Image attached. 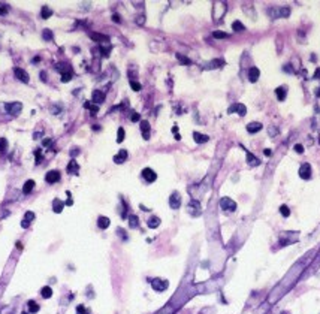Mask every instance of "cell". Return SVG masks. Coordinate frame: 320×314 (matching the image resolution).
Returning a JSON list of instances; mask_svg holds the SVG:
<instances>
[{"label": "cell", "instance_id": "obj_50", "mask_svg": "<svg viewBox=\"0 0 320 314\" xmlns=\"http://www.w3.org/2000/svg\"><path fill=\"white\" fill-rule=\"evenodd\" d=\"M118 235H121V236H123V239H127V236L124 235V231H123V229H118Z\"/></svg>", "mask_w": 320, "mask_h": 314}, {"label": "cell", "instance_id": "obj_56", "mask_svg": "<svg viewBox=\"0 0 320 314\" xmlns=\"http://www.w3.org/2000/svg\"><path fill=\"white\" fill-rule=\"evenodd\" d=\"M23 314H29V313H23Z\"/></svg>", "mask_w": 320, "mask_h": 314}, {"label": "cell", "instance_id": "obj_49", "mask_svg": "<svg viewBox=\"0 0 320 314\" xmlns=\"http://www.w3.org/2000/svg\"><path fill=\"white\" fill-rule=\"evenodd\" d=\"M314 78L320 79V68H319V69H316V72H314Z\"/></svg>", "mask_w": 320, "mask_h": 314}, {"label": "cell", "instance_id": "obj_42", "mask_svg": "<svg viewBox=\"0 0 320 314\" xmlns=\"http://www.w3.org/2000/svg\"><path fill=\"white\" fill-rule=\"evenodd\" d=\"M130 87H132L135 91H139V90L142 88V85H141L139 82H136V81H130Z\"/></svg>", "mask_w": 320, "mask_h": 314}, {"label": "cell", "instance_id": "obj_54", "mask_svg": "<svg viewBox=\"0 0 320 314\" xmlns=\"http://www.w3.org/2000/svg\"><path fill=\"white\" fill-rule=\"evenodd\" d=\"M80 153V150H73V151H70V154H73V156H76Z\"/></svg>", "mask_w": 320, "mask_h": 314}, {"label": "cell", "instance_id": "obj_3", "mask_svg": "<svg viewBox=\"0 0 320 314\" xmlns=\"http://www.w3.org/2000/svg\"><path fill=\"white\" fill-rule=\"evenodd\" d=\"M5 109L11 114V115H18L23 109V105L20 102H12V103H5Z\"/></svg>", "mask_w": 320, "mask_h": 314}, {"label": "cell", "instance_id": "obj_6", "mask_svg": "<svg viewBox=\"0 0 320 314\" xmlns=\"http://www.w3.org/2000/svg\"><path fill=\"white\" fill-rule=\"evenodd\" d=\"M169 205H171L172 209H178L180 205H181V196L178 192H174L171 196H169Z\"/></svg>", "mask_w": 320, "mask_h": 314}, {"label": "cell", "instance_id": "obj_1", "mask_svg": "<svg viewBox=\"0 0 320 314\" xmlns=\"http://www.w3.org/2000/svg\"><path fill=\"white\" fill-rule=\"evenodd\" d=\"M150 283H151V287L154 289L156 292H163L168 289V286H169V283L166 281V280L163 278H154V280H150Z\"/></svg>", "mask_w": 320, "mask_h": 314}, {"label": "cell", "instance_id": "obj_36", "mask_svg": "<svg viewBox=\"0 0 320 314\" xmlns=\"http://www.w3.org/2000/svg\"><path fill=\"white\" fill-rule=\"evenodd\" d=\"M6 148H8V141H6V138H0V153L6 151Z\"/></svg>", "mask_w": 320, "mask_h": 314}, {"label": "cell", "instance_id": "obj_25", "mask_svg": "<svg viewBox=\"0 0 320 314\" xmlns=\"http://www.w3.org/2000/svg\"><path fill=\"white\" fill-rule=\"evenodd\" d=\"M147 224H148V227H151V229H156V227H159L160 226V219L159 217H156V215H153V217H150L148 219Z\"/></svg>", "mask_w": 320, "mask_h": 314}, {"label": "cell", "instance_id": "obj_22", "mask_svg": "<svg viewBox=\"0 0 320 314\" xmlns=\"http://www.w3.org/2000/svg\"><path fill=\"white\" fill-rule=\"evenodd\" d=\"M127 156H129V154H127L126 150H120V153L114 157V162L115 163H123L124 160H127Z\"/></svg>", "mask_w": 320, "mask_h": 314}, {"label": "cell", "instance_id": "obj_47", "mask_svg": "<svg viewBox=\"0 0 320 314\" xmlns=\"http://www.w3.org/2000/svg\"><path fill=\"white\" fill-rule=\"evenodd\" d=\"M112 21H115V23H120L121 20H120V17H118V15L115 14V15H112Z\"/></svg>", "mask_w": 320, "mask_h": 314}, {"label": "cell", "instance_id": "obj_53", "mask_svg": "<svg viewBox=\"0 0 320 314\" xmlns=\"http://www.w3.org/2000/svg\"><path fill=\"white\" fill-rule=\"evenodd\" d=\"M49 144H51V141L49 139H44V145H45V147L46 145H49Z\"/></svg>", "mask_w": 320, "mask_h": 314}, {"label": "cell", "instance_id": "obj_13", "mask_svg": "<svg viewBox=\"0 0 320 314\" xmlns=\"http://www.w3.org/2000/svg\"><path fill=\"white\" fill-rule=\"evenodd\" d=\"M93 97V102L94 103H102L103 100H105V93L103 91H100V90H94L92 94Z\"/></svg>", "mask_w": 320, "mask_h": 314}, {"label": "cell", "instance_id": "obj_9", "mask_svg": "<svg viewBox=\"0 0 320 314\" xmlns=\"http://www.w3.org/2000/svg\"><path fill=\"white\" fill-rule=\"evenodd\" d=\"M299 176H301L302 180H308L310 176H311V166H310L308 163H304V165L301 166V169H299Z\"/></svg>", "mask_w": 320, "mask_h": 314}, {"label": "cell", "instance_id": "obj_46", "mask_svg": "<svg viewBox=\"0 0 320 314\" xmlns=\"http://www.w3.org/2000/svg\"><path fill=\"white\" fill-rule=\"evenodd\" d=\"M73 204V200H72V196H70V192H68V202H66V205H72Z\"/></svg>", "mask_w": 320, "mask_h": 314}, {"label": "cell", "instance_id": "obj_24", "mask_svg": "<svg viewBox=\"0 0 320 314\" xmlns=\"http://www.w3.org/2000/svg\"><path fill=\"white\" fill-rule=\"evenodd\" d=\"M193 139H194V142H197V144H204V142H206L209 138H208L206 135L199 133V132H194V133H193Z\"/></svg>", "mask_w": 320, "mask_h": 314}, {"label": "cell", "instance_id": "obj_35", "mask_svg": "<svg viewBox=\"0 0 320 314\" xmlns=\"http://www.w3.org/2000/svg\"><path fill=\"white\" fill-rule=\"evenodd\" d=\"M124 141V129L120 127L117 132V142H123Z\"/></svg>", "mask_w": 320, "mask_h": 314}, {"label": "cell", "instance_id": "obj_26", "mask_svg": "<svg viewBox=\"0 0 320 314\" xmlns=\"http://www.w3.org/2000/svg\"><path fill=\"white\" fill-rule=\"evenodd\" d=\"M51 15H53V11H51L48 6H42V9H41V17H42L44 20H48Z\"/></svg>", "mask_w": 320, "mask_h": 314}, {"label": "cell", "instance_id": "obj_39", "mask_svg": "<svg viewBox=\"0 0 320 314\" xmlns=\"http://www.w3.org/2000/svg\"><path fill=\"white\" fill-rule=\"evenodd\" d=\"M34 156H36V163L39 165V163L42 162V150H41V148H37V150L34 151Z\"/></svg>", "mask_w": 320, "mask_h": 314}, {"label": "cell", "instance_id": "obj_27", "mask_svg": "<svg viewBox=\"0 0 320 314\" xmlns=\"http://www.w3.org/2000/svg\"><path fill=\"white\" fill-rule=\"evenodd\" d=\"M41 295H42V298L48 299V298H51V296H53V289H51L49 286H45V287H42V290H41Z\"/></svg>", "mask_w": 320, "mask_h": 314}, {"label": "cell", "instance_id": "obj_28", "mask_svg": "<svg viewBox=\"0 0 320 314\" xmlns=\"http://www.w3.org/2000/svg\"><path fill=\"white\" fill-rule=\"evenodd\" d=\"M84 108H87V109H90V112H92V115H96L97 112H99V106L97 105H92L90 102H85L84 103Z\"/></svg>", "mask_w": 320, "mask_h": 314}, {"label": "cell", "instance_id": "obj_23", "mask_svg": "<svg viewBox=\"0 0 320 314\" xmlns=\"http://www.w3.org/2000/svg\"><path fill=\"white\" fill-rule=\"evenodd\" d=\"M33 187H34V181H33V180H27V181L24 183V186H23V193H24V195H29V193L33 190Z\"/></svg>", "mask_w": 320, "mask_h": 314}, {"label": "cell", "instance_id": "obj_37", "mask_svg": "<svg viewBox=\"0 0 320 314\" xmlns=\"http://www.w3.org/2000/svg\"><path fill=\"white\" fill-rule=\"evenodd\" d=\"M177 58L183 63V64H185V66H189V64H192V61L189 60L187 57H184V56H181V54H177Z\"/></svg>", "mask_w": 320, "mask_h": 314}, {"label": "cell", "instance_id": "obj_32", "mask_svg": "<svg viewBox=\"0 0 320 314\" xmlns=\"http://www.w3.org/2000/svg\"><path fill=\"white\" fill-rule=\"evenodd\" d=\"M232 29H233L235 32H242L245 27H244V24L241 23V21H238V20H236V21H233V23H232Z\"/></svg>", "mask_w": 320, "mask_h": 314}, {"label": "cell", "instance_id": "obj_8", "mask_svg": "<svg viewBox=\"0 0 320 314\" xmlns=\"http://www.w3.org/2000/svg\"><path fill=\"white\" fill-rule=\"evenodd\" d=\"M45 180H46L48 184H54V183L60 181V172H58V171H49V172L45 175Z\"/></svg>", "mask_w": 320, "mask_h": 314}, {"label": "cell", "instance_id": "obj_51", "mask_svg": "<svg viewBox=\"0 0 320 314\" xmlns=\"http://www.w3.org/2000/svg\"><path fill=\"white\" fill-rule=\"evenodd\" d=\"M172 132H174V135H177L178 133V126H174L172 127Z\"/></svg>", "mask_w": 320, "mask_h": 314}, {"label": "cell", "instance_id": "obj_38", "mask_svg": "<svg viewBox=\"0 0 320 314\" xmlns=\"http://www.w3.org/2000/svg\"><path fill=\"white\" fill-rule=\"evenodd\" d=\"M280 212H281V215H284V217H289V215H290V209L287 208L286 205H281V207H280Z\"/></svg>", "mask_w": 320, "mask_h": 314}, {"label": "cell", "instance_id": "obj_55", "mask_svg": "<svg viewBox=\"0 0 320 314\" xmlns=\"http://www.w3.org/2000/svg\"><path fill=\"white\" fill-rule=\"evenodd\" d=\"M317 96H319V97H320V88H319V90H317Z\"/></svg>", "mask_w": 320, "mask_h": 314}, {"label": "cell", "instance_id": "obj_41", "mask_svg": "<svg viewBox=\"0 0 320 314\" xmlns=\"http://www.w3.org/2000/svg\"><path fill=\"white\" fill-rule=\"evenodd\" d=\"M76 314H90V313H88V310H87L84 305H78V308H76Z\"/></svg>", "mask_w": 320, "mask_h": 314}, {"label": "cell", "instance_id": "obj_52", "mask_svg": "<svg viewBox=\"0 0 320 314\" xmlns=\"http://www.w3.org/2000/svg\"><path fill=\"white\" fill-rule=\"evenodd\" d=\"M265 156H271V154H272V151H271V150H265Z\"/></svg>", "mask_w": 320, "mask_h": 314}, {"label": "cell", "instance_id": "obj_40", "mask_svg": "<svg viewBox=\"0 0 320 314\" xmlns=\"http://www.w3.org/2000/svg\"><path fill=\"white\" fill-rule=\"evenodd\" d=\"M209 64H211L209 68H220L221 64H224V61H223V60H213Z\"/></svg>", "mask_w": 320, "mask_h": 314}, {"label": "cell", "instance_id": "obj_33", "mask_svg": "<svg viewBox=\"0 0 320 314\" xmlns=\"http://www.w3.org/2000/svg\"><path fill=\"white\" fill-rule=\"evenodd\" d=\"M27 305H29V311H30V313H37V311H39V305L34 302V301H29Z\"/></svg>", "mask_w": 320, "mask_h": 314}, {"label": "cell", "instance_id": "obj_12", "mask_svg": "<svg viewBox=\"0 0 320 314\" xmlns=\"http://www.w3.org/2000/svg\"><path fill=\"white\" fill-rule=\"evenodd\" d=\"M34 217H36V215H34L33 211H27V212L24 214V220L21 221V226H23V227H29L30 223L34 220Z\"/></svg>", "mask_w": 320, "mask_h": 314}, {"label": "cell", "instance_id": "obj_48", "mask_svg": "<svg viewBox=\"0 0 320 314\" xmlns=\"http://www.w3.org/2000/svg\"><path fill=\"white\" fill-rule=\"evenodd\" d=\"M6 14H8V9H6L5 6H3V8H0V15H6Z\"/></svg>", "mask_w": 320, "mask_h": 314}, {"label": "cell", "instance_id": "obj_14", "mask_svg": "<svg viewBox=\"0 0 320 314\" xmlns=\"http://www.w3.org/2000/svg\"><path fill=\"white\" fill-rule=\"evenodd\" d=\"M68 172L69 174H73V175H76L78 172H80V165L76 163V160H70L69 162V165H68Z\"/></svg>", "mask_w": 320, "mask_h": 314}, {"label": "cell", "instance_id": "obj_11", "mask_svg": "<svg viewBox=\"0 0 320 314\" xmlns=\"http://www.w3.org/2000/svg\"><path fill=\"white\" fill-rule=\"evenodd\" d=\"M90 37H92L93 41L102 42V44H108V42H109V36L102 35V33H94V32H92V33H90Z\"/></svg>", "mask_w": 320, "mask_h": 314}, {"label": "cell", "instance_id": "obj_2", "mask_svg": "<svg viewBox=\"0 0 320 314\" xmlns=\"http://www.w3.org/2000/svg\"><path fill=\"white\" fill-rule=\"evenodd\" d=\"M268 14L271 15V18H281V17H289L290 9L289 8H272L268 11Z\"/></svg>", "mask_w": 320, "mask_h": 314}, {"label": "cell", "instance_id": "obj_45", "mask_svg": "<svg viewBox=\"0 0 320 314\" xmlns=\"http://www.w3.org/2000/svg\"><path fill=\"white\" fill-rule=\"evenodd\" d=\"M130 120H132V121H135V123H136V121H139V114H138V112H132V115H130Z\"/></svg>", "mask_w": 320, "mask_h": 314}, {"label": "cell", "instance_id": "obj_21", "mask_svg": "<svg viewBox=\"0 0 320 314\" xmlns=\"http://www.w3.org/2000/svg\"><path fill=\"white\" fill-rule=\"evenodd\" d=\"M275 94H277V99H278V100H284V99H286V94H287V87L286 85L278 87V88L275 90Z\"/></svg>", "mask_w": 320, "mask_h": 314}, {"label": "cell", "instance_id": "obj_34", "mask_svg": "<svg viewBox=\"0 0 320 314\" xmlns=\"http://www.w3.org/2000/svg\"><path fill=\"white\" fill-rule=\"evenodd\" d=\"M213 36H214L216 39H228V37H229L228 33H224V32H218V30H216V32L213 33Z\"/></svg>", "mask_w": 320, "mask_h": 314}, {"label": "cell", "instance_id": "obj_19", "mask_svg": "<svg viewBox=\"0 0 320 314\" xmlns=\"http://www.w3.org/2000/svg\"><path fill=\"white\" fill-rule=\"evenodd\" d=\"M63 208H64V204H63L58 198H56L54 200H53V209H54V212L60 214V212L63 211Z\"/></svg>", "mask_w": 320, "mask_h": 314}, {"label": "cell", "instance_id": "obj_20", "mask_svg": "<svg viewBox=\"0 0 320 314\" xmlns=\"http://www.w3.org/2000/svg\"><path fill=\"white\" fill-rule=\"evenodd\" d=\"M111 224V221H109V219L108 217H103V215H100L99 219H97V226H99V229H108V226Z\"/></svg>", "mask_w": 320, "mask_h": 314}, {"label": "cell", "instance_id": "obj_15", "mask_svg": "<svg viewBox=\"0 0 320 314\" xmlns=\"http://www.w3.org/2000/svg\"><path fill=\"white\" fill-rule=\"evenodd\" d=\"M57 70H60L61 72V75H66V73H73V70H72V68L69 66L68 63H57Z\"/></svg>", "mask_w": 320, "mask_h": 314}, {"label": "cell", "instance_id": "obj_44", "mask_svg": "<svg viewBox=\"0 0 320 314\" xmlns=\"http://www.w3.org/2000/svg\"><path fill=\"white\" fill-rule=\"evenodd\" d=\"M295 151L299 153V154H302V153H304V147H302L301 144H296V145H295Z\"/></svg>", "mask_w": 320, "mask_h": 314}, {"label": "cell", "instance_id": "obj_29", "mask_svg": "<svg viewBox=\"0 0 320 314\" xmlns=\"http://www.w3.org/2000/svg\"><path fill=\"white\" fill-rule=\"evenodd\" d=\"M247 160H248V163H250L252 166H257V165H260V160H257V157H254L250 151H247Z\"/></svg>", "mask_w": 320, "mask_h": 314}, {"label": "cell", "instance_id": "obj_18", "mask_svg": "<svg viewBox=\"0 0 320 314\" xmlns=\"http://www.w3.org/2000/svg\"><path fill=\"white\" fill-rule=\"evenodd\" d=\"M262 129V124L260 123H256V121H253V123H250V124H247V132L248 133H257L259 130Z\"/></svg>", "mask_w": 320, "mask_h": 314}, {"label": "cell", "instance_id": "obj_17", "mask_svg": "<svg viewBox=\"0 0 320 314\" xmlns=\"http://www.w3.org/2000/svg\"><path fill=\"white\" fill-rule=\"evenodd\" d=\"M141 130L144 139H150V123L148 121H141Z\"/></svg>", "mask_w": 320, "mask_h": 314}, {"label": "cell", "instance_id": "obj_5", "mask_svg": "<svg viewBox=\"0 0 320 314\" xmlns=\"http://www.w3.org/2000/svg\"><path fill=\"white\" fill-rule=\"evenodd\" d=\"M228 112H229V114H233V112H236L238 115L244 117L245 114H247V108H245V105H242V103H235V105H232V106L229 108Z\"/></svg>", "mask_w": 320, "mask_h": 314}, {"label": "cell", "instance_id": "obj_4", "mask_svg": "<svg viewBox=\"0 0 320 314\" xmlns=\"http://www.w3.org/2000/svg\"><path fill=\"white\" fill-rule=\"evenodd\" d=\"M220 207L224 211H235L236 209V202L232 200L230 198H221L220 199Z\"/></svg>", "mask_w": 320, "mask_h": 314}, {"label": "cell", "instance_id": "obj_10", "mask_svg": "<svg viewBox=\"0 0 320 314\" xmlns=\"http://www.w3.org/2000/svg\"><path fill=\"white\" fill-rule=\"evenodd\" d=\"M14 73H15V76H17V78H18L21 82H25V84H27L29 79H30V78H29V75H27V72L23 70L21 68H15V69H14Z\"/></svg>", "mask_w": 320, "mask_h": 314}, {"label": "cell", "instance_id": "obj_43", "mask_svg": "<svg viewBox=\"0 0 320 314\" xmlns=\"http://www.w3.org/2000/svg\"><path fill=\"white\" fill-rule=\"evenodd\" d=\"M72 76H73V73H66V75H61V81H63V82H69L70 79H72Z\"/></svg>", "mask_w": 320, "mask_h": 314}, {"label": "cell", "instance_id": "obj_16", "mask_svg": "<svg viewBox=\"0 0 320 314\" xmlns=\"http://www.w3.org/2000/svg\"><path fill=\"white\" fill-rule=\"evenodd\" d=\"M259 76H260V70L257 69V68H252V69L248 70V79L252 82H256L259 79Z\"/></svg>", "mask_w": 320, "mask_h": 314}, {"label": "cell", "instance_id": "obj_7", "mask_svg": "<svg viewBox=\"0 0 320 314\" xmlns=\"http://www.w3.org/2000/svg\"><path fill=\"white\" fill-rule=\"evenodd\" d=\"M142 176H144V180H145L147 183H154L156 178H157V174H156L151 168H145V169L142 171Z\"/></svg>", "mask_w": 320, "mask_h": 314}, {"label": "cell", "instance_id": "obj_31", "mask_svg": "<svg viewBox=\"0 0 320 314\" xmlns=\"http://www.w3.org/2000/svg\"><path fill=\"white\" fill-rule=\"evenodd\" d=\"M42 37H44V41H53L54 39V35H53V32L49 29H45L42 32Z\"/></svg>", "mask_w": 320, "mask_h": 314}, {"label": "cell", "instance_id": "obj_30", "mask_svg": "<svg viewBox=\"0 0 320 314\" xmlns=\"http://www.w3.org/2000/svg\"><path fill=\"white\" fill-rule=\"evenodd\" d=\"M129 226L132 229H136L138 226H139V219H138L136 215H130L129 217Z\"/></svg>", "mask_w": 320, "mask_h": 314}]
</instances>
